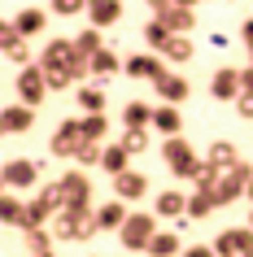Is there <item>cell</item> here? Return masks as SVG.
Masks as SVG:
<instances>
[{
	"mask_svg": "<svg viewBox=\"0 0 253 257\" xmlns=\"http://www.w3.org/2000/svg\"><path fill=\"white\" fill-rule=\"evenodd\" d=\"M157 214L153 209H140V214H131L127 218V227L118 231V240L131 248V253H148V244H153V235H157Z\"/></svg>",
	"mask_w": 253,
	"mask_h": 257,
	"instance_id": "cell-1",
	"label": "cell"
},
{
	"mask_svg": "<svg viewBox=\"0 0 253 257\" xmlns=\"http://www.w3.org/2000/svg\"><path fill=\"white\" fill-rule=\"evenodd\" d=\"M161 162L171 166L175 179H192V175H197V166H201V157L192 153V144H188L184 136H175V140L161 144Z\"/></svg>",
	"mask_w": 253,
	"mask_h": 257,
	"instance_id": "cell-2",
	"label": "cell"
},
{
	"mask_svg": "<svg viewBox=\"0 0 253 257\" xmlns=\"http://www.w3.org/2000/svg\"><path fill=\"white\" fill-rule=\"evenodd\" d=\"M61 192H66V209L92 214V179L83 175V170H66L61 175Z\"/></svg>",
	"mask_w": 253,
	"mask_h": 257,
	"instance_id": "cell-3",
	"label": "cell"
},
{
	"mask_svg": "<svg viewBox=\"0 0 253 257\" xmlns=\"http://www.w3.org/2000/svg\"><path fill=\"white\" fill-rule=\"evenodd\" d=\"M214 253L218 257H249L253 253V227H227L214 235Z\"/></svg>",
	"mask_w": 253,
	"mask_h": 257,
	"instance_id": "cell-4",
	"label": "cell"
},
{
	"mask_svg": "<svg viewBox=\"0 0 253 257\" xmlns=\"http://www.w3.org/2000/svg\"><path fill=\"white\" fill-rule=\"evenodd\" d=\"M44 92H48V79H44V66L35 61V66L18 70V96H22V105L40 109L44 105Z\"/></svg>",
	"mask_w": 253,
	"mask_h": 257,
	"instance_id": "cell-5",
	"label": "cell"
},
{
	"mask_svg": "<svg viewBox=\"0 0 253 257\" xmlns=\"http://www.w3.org/2000/svg\"><path fill=\"white\" fill-rule=\"evenodd\" d=\"M48 149H53V157H70V162H74L79 149H83V122L79 118H66L53 131V144H48Z\"/></svg>",
	"mask_w": 253,
	"mask_h": 257,
	"instance_id": "cell-6",
	"label": "cell"
},
{
	"mask_svg": "<svg viewBox=\"0 0 253 257\" xmlns=\"http://www.w3.org/2000/svg\"><path fill=\"white\" fill-rule=\"evenodd\" d=\"M40 183V166L31 162V157H14V162H5V192H27Z\"/></svg>",
	"mask_w": 253,
	"mask_h": 257,
	"instance_id": "cell-7",
	"label": "cell"
},
{
	"mask_svg": "<svg viewBox=\"0 0 253 257\" xmlns=\"http://www.w3.org/2000/svg\"><path fill=\"white\" fill-rule=\"evenodd\" d=\"M0 48H5V57H9V61H14L18 70L35 66V57H31L27 40H22V31H18L14 22H0Z\"/></svg>",
	"mask_w": 253,
	"mask_h": 257,
	"instance_id": "cell-8",
	"label": "cell"
},
{
	"mask_svg": "<svg viewBox=\"0 0 253 257\" xmlns=\"http://www.w3.org/2000/svg\"><path fill=\"white\" fill-rule=\"evenodd\" d=\"M210 96L214 100H240L244 96V87H240V70L236 66H218L210 79Z\"/></svg>",
	"mask_w": 253,
	"mask_h": 257,
	"instance_id": "cell-9",
	"label": "cell"
},
{
	"mask_svg": "<svg viewBox=\"0 0 253 257\" xmlns=\"http://www.w3.org/2000/svg\"><path fill=\"white\" fill-rule=\"evenodd\" d=\"M74 57H79L74 40H48V44H44L40 66H48V70H70V66H74Z\"/></svg>",
	"mask_w": 253,
	"mask_h": 257,
	"instance_id": "cell-10",
	"label": "cell"
},
{
	"mask_svg": "<svg viewBox=\"0 0 253 257\" xmlns=\"http://www.w3.org/2000/svg\"><path fill=\"white\" fill-rule=\"evenodd\" d=\"M31 126H35V109L31 105H5V113H0V131H9V136H27Z\"/></svg>",
	"mask_w": 253,
	"mask_h": 257,
	"instance_id": "cell-11",
	"label": "cell"
},
{
	"mask_svg": "<svg viewBox=\"0 0 253 257\" xmlns=\"http://www.w3.org/2000/svg\"><path fill=\"white\" fill-rule=\"evenodd\" d=\"M127 74H131V79L157 83L161 74H171V70H166V61H161V57H153V53H135V57H127Z\"/></svg>",
	"mask_w": 253,
	"mask_h": 257,
	"instance_id": "cell-12",
	"label": "cell"
},
{
	"mask_svg": "<svg viewBox=\"0 0 253 257\" xmlns=\"http://www.w3.org/2000/svg\"><path fill=\"white\" fill-rule=\"evenodd\" d=\"M153 92L161 96V105H184L188 96H192V87H188L184 74H161V79L153 83Z\"/></svg>",
	"mask_w": 253,
	"mask_h": 257,
	"instance_id": "cell-13",
	"label": "cell"
},
{
	"mask_svg": "<svg viewBox=\"0 0 253 257\" xmlns=\"http://www.w3.org/2000/svg\"><path fill=\"white\" fill-rule=\"evenodd\" d=\"M153 214L157 218H188V196L184 192H175V188H166V192H157V201H153Z\"/></svg>",
	"mask_w": 253,
	"mask_h": 257,
	"instance_id": "cell-14",
	"label": "cell"
},
{
	"mask_svg": "<svg viewBox=\"0 0 253 257\" xmlns=\"http://www.w3.org/2000/svg\"><path fill=\"white\" fill-rule=\"evenodd\" d=\"M122 18V0H88V22H92L96 31L114 27Z\"/></svg>",
	"mask_w": 253,
	"mask_h": 257,
	"instance_id": "cell-15",
	"label": "cell"
},
{
	"mask_svg": "<svg viewBox=\"0 0 253 257\" xmlns=\"http://www.w3.org/2000/svg\"><path fill=\"white\" fill-rule=\"evenodd\" d=\"M153 109L157 105H148V100H127L122 105V126L127 131H148L153 126Z\"/></svg>",
	"mask_w": 253,
	"mask_h": 257,
	"instance_id": "cell-16",
	"label": "cell"
},
{
	"mask_svg": "<svg viewBox=\"0 0 253 257\" xmlns=\"http://www.w3.org/2000/svg\"><path fill=\"white\" fill-rule=\"evenodd\" d=\"M148 192V175H140V170H127V175L114 179V196L118 201H140Z\"/></svg>",
	"mask_w": 253,
	"mask_h": 257,
	"instance_id": "cell-17",
	"label": "cell"
},
{
	"mask_svg": "<svg viewBox=\"0 0 253 257\" xmlns=\"http://www.w3.org/2000/svg\"><path fill=\"white\" fill-rule=\"evenodd\" d=\"M127 218H131V209L114 196V201H105L101 209H96V222H101V231H122L127 227Z\"/></svg>",
	"mask_w": 253,
	"mask_h": 257,
	"instance_id": "cell-18",
	"label": "cell"
},
{
	"mask_svg": "<svg viewBox=\"0 0 253 257\" xmlns=\"http://www.w3.org/2000/svg\"><path fill=\"white\" fill-rule=\"evenodd\" d=\"M83 218H88V214L61 209V214L53 218V235H57V240H79V244H83Z\"/></svg>",
	"mask_w": 253,
	"mask_h": 257,
	"instance_id": "cell-19",
	"label": "cell"
},
{
	"mask_svg": "<svg viewBox=\"0 0 253 257\" xmlns=\"http://www.w3.org/2000/svg\"><path fill=\"white\" fill-rule=\"evenodd\" d=\"M153 126H157L166 140H175L179 131H184V118H179V105H157L153 109Z\"/></svg>",
	"mask_w": 253,
	"mask_h": 257,
	"instance_id": "cell-20",
	"label": "cell"
},
{
	"mask_svg": "<svg viewBox=\"0 0 253 257\" xmlns=\"http://www.w3.org/2000/svg\"><path fill=\"white\" fill-rule=\"evenodd\" d=\"M244 192H249V183H244V179H240V175H231V170H227V175L218 179V188H214V201H218V209H223V205L240 201Z\"/></svg>",
	"mask_w": 253,
	"mask_h": 257,
	"instance_id": "cell-21",
	"label": "cell"
},
{
	"mask_svg": "<svg viewBox=\"0 0 253 257\" xmlns=\"http://www.w3.org/2000/svg\"><path fill=\"white\" fill-rule=\"evenodd\" d=\"M74 100H79L83 118H88V113H105V100H109V96H105V87H101V83H83Z\"/></svg>",
	"mask_w": 253,
	"mask_h": 257,
	"instance_id": "cell-22",
	"label": "cell"
},
{
	"mask_svg": "<svg viewBox=\"0 0 253 257\" xmlns=\"http://www.w3.org/2000/svg\"><path fill=\"white\" fill-rule=\"evenodd\" d=\"M118 70H127V57H118V48H101V53L92 57V74L96 79H109V74H118Z\"/></svg>",
	"mask_w": 253,
	"mask_h": 257,
	"instance_id": "cell-23",
	"label": "cell"
},
{
	"mask_svg": "<svg viewBox=\"0 0 253 257\" xmlns=\"http://www.w3.org/2000/svg\"><path fill=\"white\" fill-rule=\"evenodd\" d=\"M205 162H210V166H218V170L227 175V170H231V166L240 162V153H236V144H231V140H214V144H210V153H205Z\"/></svg>",
	"mask_w": 253,
	"mask_h": 257,
	"instance_id": "cell-24",
	"label": "cell"
},
{
	"mask_svg": "<svg viewBox=\"0 0 253 257\" xmlns=\"http://www.w3.org/2000/svg\"><path fill=\"white\" fill-rule=\"evenodd\" d=\"M14 27L22 31V40H31V35H40V31L48 27V14H44V9H35V5H31V9H22V14L14 18Z\"/></svg>",
	"mask_w": 253,
	"mask_h": 257,
	"instance_id": "cell-25",
	"label": "cell"
},
{
	"mask_svg": "<svg viewBox=\"0 0 253 257\" xmlns=\"http://www.w3.org/2000/svg\"><path fill=\"white\" fill-rule=\"evenodd\" d=\"M127 157H131V153L122 149V144H105V157H101V170H105L109 179L127 175V170H131V166H127Z\"/></svg>",
	"mask_w": 253,
	"mask_h": 257,
	"instance_id": "cell-26",
	"label": "cell"
},
{
	"mask_svg": "<svg viewBox=\"0 0 253 257\" xmlns=\"http://www.w3.org/2000/svg\"><path fill=\"white\" fill-rule=\"evenodd\" d=\"M0 222H5V227H22V222H27V201H18L14 192H5V196H0Z\"/></svg>",
	"mask_w": 253,
	"mask_h": 257,
	"instance_id": "cell-27",
	"label": "cell"
},
{
	"mask_svg": "<svg viewBox=\"0 0 253 257\" xmlns=\"http://www.w3.org/2000/svg\"><path fill=\"white\" fill-rule=\"evenodd\" d=\"M161 22L171 27V35H188V31L197 27V18H192V9H179V5H171V9L161 14Z\"/></svg>",
	"mask_w": 253,
	"mask_h": 257,
	"instance_id": "cell-28",
	"label": "cell"
},
{
	"mask_svg": "<svg viewBox=\"0 0 253 257\" xmlns=\"http://www.w3.org/2000/svg\"><path fill=\"white\" fill-rule=\"evenodd\" d=\"M74 48H79V57H96L101 48H109V44H105V35L96 27H83L79 35H74Z\"/></svg>",
	"mask_w": 253,
	"mask_h": 257,
	"instance_id": "cell-29",
	"label": "cell"
},
{
	"mask_svg": "<svg viewBox=\"0 0 253 257\" xmlns=\"http://www.w3.org/2000/svg\"><path fill=\"white\" fill-rule=\"evenodd\" d=\"M22 240H27V248L31 253H53V227H31V231H22Z\"/></svg>",
	"mask_w": 253,
	"mask_h": 257,
	"instance_id": "cell-30",
	"label": "cell"
},
{
	"mask_svg": "<svg viewBox=\"0 0 253 257\" xmlns=\"http://www.w3.org/2000/svg\"><path fill=\"white\" fill-rule=\"evenodd\" d=\"M192 53H197V48H192V40H188V35H171V44L161 48V57H166V61H179V66H184V61H192Z\"/></svg>",
	"mask_w": 253,
	"mask_h": 257,
	"instance_id": "cell-31",
	"label": "cell"
},
{
	"mask_svg": "<svg viewBox=\"0 0 253 257\" xmlns=\"http://www.w3.org/2000/svg\"><path fill=\"white\" fill-rule=\"evenodd\" d=\"M179 253V231H157L148 244V257H175Z\"/></svg>",
	"mask_w": 253,
	"mask_h": 257,
	"instance_id": "cell-32",
	"label": "cell"
},
{
	"mask_svg": "<svg viewBox=\"0 0 253 257\" xmlns=\"http://www.w3.org/2000/svg\"><path fill=\"white\" fill-rule=\"evenodd\" d=\"M144 44H148V53H153V48H166V44H171V27H166V22H161V18H153V22H144Z\"/></svg>",
	"mask_w": 253,
	"mask_h": 257,
	"instance_id": "cell-33",
	"label": "cell"
},
{
	"mask_svg": "<svg viewBox=\"0 0 253 257\" xmlns=\"http://www.w3.org/2000/svg\"><path fill=\"white\" fill-rule=\"evenodd\" d=\"M214 209H218L214 192H192V196H188V218H210Z\"/></svg>",
	"mask_w": 253,
	"mask_h": 257,
	"instance_id": "cell-34",
	"label": "cell"
},
{
	"mask_svg": "<svg viewBox=\"0 0 253 257\" xmlns=\"http://www.w3.org/2000/svg\"><path fill=\"white\" fill-rule=\"evenodd\" d=\"M79 122H83V140H92V144L105 140V131H109V118H105V113H88V118H79Z\"/></svg>",
	"mask_w": 253,
	"mask_h": 257,
	"instance_id": "cell-35",
	"label": "cell"
},
{
	"mask_svg": "<svg viewBox=\"0 0 253 257\" xmlns=\"http://www.w3.org/2000/svg\"><path fill=\"white\" fill-rule=\"evenodd\" d=\"M218 179H223V170H218V166L201 162L197 175H192V183H197V192H214V188H218Z\"/></svg>",
	"mask_w": 253,
	"mask_h": 257,
	"instance_id": "cell-36",
	"label": "cell"
},
{
	"mask_svg": "<svg viewBox=\"0 0 253 257\" xmlns=\"http://www.w3.org/2000/svg\"><path fill=\"white\" fill-rule=\"evenodd\" d=\"M48 14H57V18H79V14H88V0H48Z\"/></svg>",
	"mask_w": 253,
	"mask_h": 257,
	"instance_id": "cell-37",
	"label": "cell"
},
{
	"mask_svg": "<svg viewBox=\"0 0 253 257\" xmlns=\"http://www.w3.org/2000/svg\"><path fill=\"white\" fill-rule=\"evenodd\" d=\"M118 144L131 153V157H140V153H148V131H122Z\"/></svg>",
	"mask_w": 253,
	"mask_h": 257,
	"instance_id": "cell-38",
	"label": "cell"
},
{
	"mask_svg": "<svg viewBox=\"0 0 253 257\" xmlns=\"http://www.w3.org/2000/svg\"><path fill=\"white\" fill-rule=\"evenodd\" d=\"M44 79H48V92H66V87H74V74H70V70H48V66H44Z\"/></svg>",
	"mask_w": 253,
	"mask_h": 257,
	"instance_id": "cell-39",
	"label": "cell"
},
{
	"mask_svg": "<svg viewBox=\"0 0 253 257\" xmlns=\"http://www.w3.org/2000/svg\"><path fill=\"white\" fill-rule=\"evenodd\" d=\"M105 157V149L101 144H92V140H83V149H79V157H74V166H96Z\"/></svg>",
	"mask_w": 253,
	"mask_h": 257,
	"instance_id": "cell-40",
	"label": "cell"
},
{
	"mask_svg": "<svg viewBox=\"0 0 253 257\" xmlns=\"http://www.w3.org/2000/svg\"><path fill=\"white\" fill-rule=\"evenodd\" d=\"M236 113H240L244 122H253V92H244V96L236 100Z\"/></svg>",
	"mask_w": 253,
	"mask_h": 257,
	"instance_id": "cell-41",
	"label": "cell"
},
{
	"mask_svg": "<svg viewBox=\"0 0 253 257\" xmlns=\"http://www.w3.org/2000/svg\"><path fill=\"white\" fill-rule=\"evenodd\" d=\"M240 40H244V48L253 53V18H244V22H240Z\"/></svg>",
	"mask_w": 253,
	"mask_h": 257,
	"instance_id": "cell-42",
	"label": "cell"
},
{
	"mask_svg": "<svg viewBox=\"0 0 253 257\" xmlns=\"http://www.w3.org/2000/svg\"><path fill=\"white\" fill-rule=\"evenodd\" d=\"M184 257H218V253H214V244H192Z\"/></svg>",
	"mask_w": 253,
	"mask_h": 257,
	"instance_id": "cell-43",
	"label": "cell"
},
{
	"mask_svg": "<svg viewBox=\"0 0 253 257\" xmlns=\"http://www.w3.org/2000/svg\"><path fill=\"white\" fill-rule=\"evenodd\" d=\"M144 5H148V9H153V14L161 18V14H166V9H171V5H175V0H144Z\"/></svg>",
	"mask_w": 253,
	"mask_h": 257,
	"instance_id": "cell-44",
	"label": "cell"
},
{
	"mask_svg": "<svg viewBox=\"0 0 253 257\" xmlns=\"http://www.w3.org/2000/svg\"><path fill=\"white\" fill-rule=\"evenodd\" d=\"M210 44H214V53H223V48H227V44H231V40H227L223 31H214V35H210Z\"/></svg>",
	"mask_w": 253,
	"mask_h": 257,
	"instance_id": "cell-45",
	"label": "cell"
},
{
	"mask_svg": "<svg viewBox=\"0 0 253 257\" xmlns=\"http://www.w3.org/2000/svg\"><path fill=\"white\" fill-rule=\"evenodd\" d=\"M240 87H244V92H253V66L240 70Z\"/></svg>",
	"mask_w": 253,
	"mask_h": 257,
	"instance_id": "cell-46",
	"label": "cell"
},
{
	"mask_svg": "<svg viewBox=\"0 0 253 257\" xmlns=\"http://www.w3.org/2000/svg\"><path fill=\"white\" fill-rule=\"evenodd\" d=\"M175 5H179V9H192V5H197V0H175Z\"/></svg>",
	"mask_w": 253,
	"mask_h": 257,
	"instance_id": "cell-47",
	"label": "cell"
},
{
	"mask_svg": "<svg viewBox=\"0 0 253 257\" xmlns=\"http://www.w3.org/2000/svg\"><path fill=\"white\" fill-rule=\"evenodd\" d=\"M244 196H249V205H253V183H249V192H244Z\"/></svg>",
	"mask_w": 253,
	"mask_h": 257,
	"instance_id": "cell-48",
	"label": "cell"
},
{
	"mask_svg": "<svg viewBox=\"0 0 253 257\" xmlns=\"http://www.w3.org/2000/svg\"><path fill=\"white\" fill-rule=\"evenodd\" d=\"M249 227H253V205H249Z\"/></svg>",
	"mask_w": 253,
	"mask_h": 257,
	"instance_id": "cell-49",
	"label": "cell"
},
{
	"mask_svg": "<svg viewBox=\"0 0 253 257\" xmlns=\"http://www.w3.org/2000/svg\"><path fill=\"white\" fill-rule=\"evenodd\" d=\"M31 257H53V253H31Z\"/></svg>",
	"mask_w": 253,
	"mask_h": 257,
	"instance_id": "cell-50",
	"label": "cell"
},
{
	"mask_svg": "<svg viewBox=\"0 0 253 257\" xmlns=\"http://www.w3.org/2000/svg\"><path fill=\"white\" fill-rule=\"evenodd\" d=\"M249 66H253V53H249Z\"/></svg>",
	"mask_w": 253,
	"mask_h": 257,
	"instance_id": "cell-51",
	"label": "cell"
},
{
	"mask_svg": "<svg viewBox=\"0 0 253 257\" xmlns=\"http://www.w3.org/2000/svg\"><path fill=\"white\" fill-rule=\"evenodd\" d=\"M249 257H253V253H249Z\"/></svg>",
	"mask_w": 253,
	"mask_h": 257,
	"instance_id": "cell-52",
	"label": "cell"
}]
</instances>
